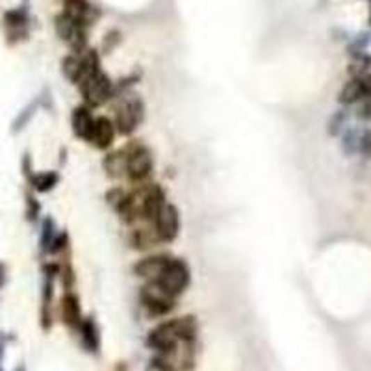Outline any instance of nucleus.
Masks as SVG:
<instances>
[{"label":"nucleus","instance_id":"nucleus-7","mask_svg":"<svg viewBox=\"0 0 371 371\" xmlns=\"http://www.w3.org/2000/svg\"><path fill=\"white\" fill-rule=\"evenodd\" d=\"M366 97H371V74L353 78L351 82L345 84V88L340 93V102L353 104L356 100L366 99Z\"/></svg>","mask_w":371,"mask_h":371},{"label":"nucleus","instance_id":"nucleus-14","mask_svg":"<svg viewBox=\"0 0 371 371\" xmlns=\"http://www.w3.org/2000/svg\"><path fill=\"white\" fill-rule=\"evenodd\" d=\"M93 121L91 116H89V111L86 108H78L74 111V116H72V127H74V132L80 136V138H88L89 130L93 127Z\"/></svg>","mask_w":371,"mask_h":371},{"label":"nucleus","instance_id":"nucleus-17","mask_svg":"<svg viewBox=\"0 0 371 371\" xmlns=\"http://www.w3.org/2000/svg\"><path fill=\"white\" fill-rule=\"evenodd\" d=\"M361 116L362 117H366V119H371V100H370V102H368L366 106H364V108H362Z\"/></svg>","mask_w":371,"mask_h":371},{"label":"nucleus","instance_id":"nucleus-9","mask_svg":"<svg viewBox=\"0 0 371 371\" xmlns=\"http://www.w3.org/2000/svg\"><path fill=\"white\" fill-rule=\"evenodd\" d=\"M63 15L84 28V24H89L93 19V8L86 0H65Z\"/></svg>","mask_w":371,"mask_h":371},{"label":"nucleus","instance_id":"nucleus-12","mask_svg":"<svg viewBox=\"0 0 371 371\" xmlns=\"http://www.w3.org/2000/svg\"><path fill=\"white\" fill-rule=\"evenodd\" d=\"M138 111V108L130 104V102H125V104L119 108V111H117V125L121 127L123 132H130V130L136 128V125H138L139 121Z\"/></svg>","mask_w":371,"mask_h":371},{"label":"nucleus","instance_id":"nucleus-1","mask_svg":"<svg viewBox=\"0 0 371 371\" xmlns=\"http://www.w3.org/2000/svg\"><path fill=\"white\" fill-rule=\"evenodd\" d=\"M166 294H169L171 297L182 294L184 288L189 283V269L186 267V264L175 258H169L167 266L164 267L161 275L155 281Z\"/></svg>","mask_w":371,"mask_h":371},{"label":"nucleus","instance_id":"nucleus-15","mask_svg":"<svg viewBox=\"0 0 371 371\" xmlns=\"http://www.w3.org/2000/svg\"><path fill=\"white\" fill-rule=\"evenodd\" d=\"M80 329H82L84 345H86L89 351L97 353V351H99L100 340H99V331H97V327H95V323L91 322V319H82Z\"/></svg>","mask_w":371,"mask_h":371},{"label":"nucleus","instance_id":"nucleus-6","mask_svg":"<svg viewBox=\"0 0 371 371\" xmlns=\"http://www.w3.org/2000/svg\"><path fill=\"white\" fill-rule=\"evenodd\" d=\"M125 161H127L125 171L132 180H143L145 177L150 175L152 160H150V155L145 149H136L132 152H128V156H125Z\"/></svg>","mask_w":371,"mask_h":371},{"label":"nucleus","instance_id":"nucleus-18","mask_svg":"<svg viewBox=\"0 0 371 371\" xmlns=\"http://www.w3.org/2000/svg\"><path fill=\"white\" fill-rule=\"evenodd\" d=\"M4 281H6V267L0 264V286L4 284Z\"/></svg>","mask_w":371,"mask_h":371},{"label":"nucleus","instance_id":"nucleus-4","mask_svg":"<svg viewBox=\"0 0 371 371\" xmlns=\"http://www.w3.org/2000/svg\"><path fill=\"white\" fill-rule=\"evenodd\" d=\"M178 227H180V221H178L177 208L171 205H164V208L155 216L156 236L164 242H171L177 238Z\"/></svg>","mask_w":371,"mask_h":371},{"label":"nucleus","instance_id":"nucleus-19","mask_svg":"<svg viewBox=\"0 0 371 371\" xmlns=\"http://www.w3.org/2000/svg\"><path fill=\"white\" fill-rule=\"evenodd\" d=\"M370 4H371V0H370Z\"/></svg>","mask_w":371,"mask_h":371},{"label":"nucleus","instance_id":"nucleus-5","mask_svg":"<svg viewBox=\"0 0 371 371\" xmlns=\"http://www.w3.org/2000/svg\"><path fill=\"white\" fill-rule=\"evenodd\" d=\"M56 32H58V35L63 41L71 45L77 52H80L84 49V43H86L84 28L80 24H77V22H72L71 19H67L63 13L56 17Z\"/></svg>","mask_w":371,"mask_h":371},{"label":"nucleus","instance_id":"nucleus-3","mask_svg":"<svg viewBox=\"0 0 371 371\" xmlns=\"http://www.w3.org/2000/svg\"><path fill=\"white\" fill-rule=\"evenodd\" d=\"M141 301H143V306L152 316H164V314H167L175 306L171 295L166 294L156 283L149 284L147 288H143Z\"/></svg>","mask_w":371,"mask_h":371},{"label":"nucleus","instance_id":"nucleus-11","mask_svg":"<svg viewBox=\"0 0 371 371\" xmlns=\"http://www.w3.org/2000/svg\"><path fill=\"white\" fill-rule=\"evenodd\" d=\"M167 262H169L167 256H155V258H147V260L139 262L138 266H136V271H138V275H141V277L156 281V278L161 275V271H164V267L167 266Z\"/></svg>","mask_w":371,"mask_h":371},{"label":"nucleus","instance_id":"nucleus-16","mask_svg":"<svg viewBox=\"0 0 371 371\" xmlns=\"http://www.w3.org/2000/svg\"><path fill=\"white\" fill-rule=\"evenodd\" d=\"M54 182H56V175H52V173H49V175H39V177L33 178L35 188L41 189V191L52 188V186H54Z\"/></svg>","mask_w":371,"mask_h":371},{"label":"nucleus","instance_id":"nucleus-2","mask_svg":"<svg viewBox=\"0 0 371 371\" xmlns=\"http://www.w3.org/2000/svg\"><path fill=\"white\" fill-rule=\"evenodd\" d=\"M80 82H82L84 97H86L89 104H102L104 100L110 99L111 84L100 71L89 74V77H86L84 80H80Z\"/></svg>","mask_w":371,"mask_h":371},{"label":"nucleus","instance_id":"nucleus-13","mask_svg":"<svg viewBox=\"0 0 371 371\" xmlns=\"http://www.w3.org/2000/svg\"><path fill=\"white\" fill-rule=\"evenodd\" d=\"M63 319L69 327L77 329L82 323V316H80V305L74 295H65L63 299Z\"/></svg>","mask_w":371,"mask_h":371},{"label":"nucleus","instance_id":"nucleus-8","mask_svg":"<svg viewBox=\"0 0 371 371\" xmlns=\"http://www.w3.org/2000/svg\"><path fill=\"white\" fill-rule=\"evenodd\" d=\"M113 136H116L113 123H111L110 119H106V117H99V119H95L93 121V127L89 130L88 139L93 141L95 147L106 149V147H110L111 141H113Z\"/></svg>","mask_w":371,"mask_h":371},{"label":"nucleus","instance_id":"nucleus-10","mask_svg":"<svg viewBox=\"0 0 371 371\" xmlns=\"http://www.w3.org/2000/svg\"><path fill=\"white\" fill-rule=\"evenodd\" d=\"M4 24L6 28H8V33H10L11 38H22V35L26 33L24 32V28H26L28 24L26 10L19 8V10L8 11L4 15Z\"/></svg>","mask_w":371,"mask_h":371}]
</instances>
